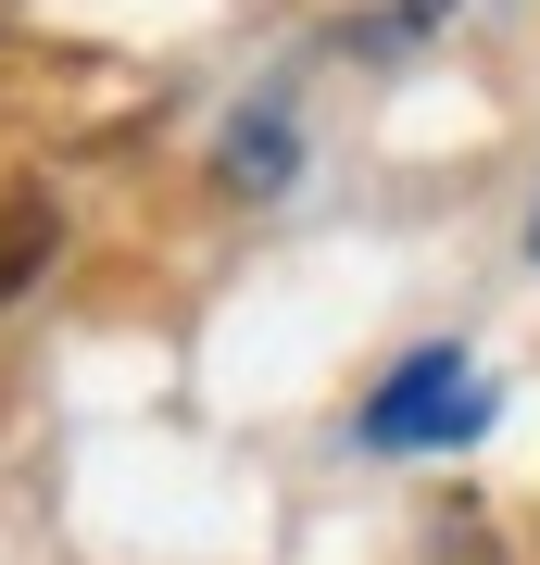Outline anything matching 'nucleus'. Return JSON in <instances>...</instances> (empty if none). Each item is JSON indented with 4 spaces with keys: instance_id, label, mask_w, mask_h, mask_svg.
Masks as SVG:
<instances>
[{
    "instance_id": "nucleus-2",
    "label": "nucleus",
    "mask_w": 540,
    "mask_h": 565,
    "mask_svg": "<svg viewBox=\"0 0 540 565\" xmlns=\"http://www.w3.org/2000/svg\"><path fill=\"white\" fill-rule=\"evenodd\" d=\"M51 264V202H25V189H0V302H13L25 277Z\"/></svg>"
},
{
    "instance_id": "nucleus-1",
    "label": "nucleus",
    "mask_w": 540,
    "mask_h": 565,
    "mask_svg": "<svg viewBox=\"0 0 540 565\" xmlns=\"http://www.w3.org/2000/svg\"><path fill=\"white\" fill-rule=\"evenodd\" d=\"M478 377H465V352H415L402 377L364 403V440H390V452H415V440H478Z\"/></svg>"
},
{
    "instance_id": "nucleus-3",
    "label": "nucleus",
    "mask_w": 540,
    "mask_h": 565,
    "mask_svg": "<svg viewBox=\"0 0 540 565\" xmlns=\"http://www.w3.org/2000/svg\"><path fill=\"white\" fill-rule=\"evenodd\" d=\"M415 13H441V0H415Z\"/></svg>"
}]
</instances>
